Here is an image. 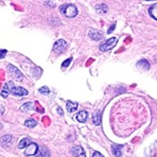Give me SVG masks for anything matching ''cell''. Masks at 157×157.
Here are the masks:
<instances>
[{"label":"cell","mask_w":157,"mask_h":157,"mask_svg":"<svg viewBox=\"0 0 157 157\" xmlns=\"http://www.w3.org/2000/svg\"><path fill=\"white\" fill-rule=\"evenodd\" d=\"M7 53V51L6 50H0V59H3L5 58V56Z\"/></svg>","instance_id":"cb8c5ba5"},{"label":"cell","mask_w":157,"mask_h":157,"mask_svg":"<svg viewBox=\"0 0 157 157\" xmlns=\"http://www.w3.org/2000/svg\"><path fill=\"white\" fill-rule=\"evenodd\" d=\"M93 157H104V156L101 155L100 152H95V153L93 155Z\"/></svg>","instance_id":"4316f807"},{"label":"cell","mask_w":157,"mask_h":157,"mask_svg":"<svg viewBox=\"0 0 157 157\" xmlns=\"http://www.w3.org/2000/svg\"><path fill=\"white\" fill-rule=\"evenodd\" d=\"M12 141V136L11 135H4L3 137L0 138V145L3 147L10 145Z\"/></svg>","instance_id":"9c48e42d"},{"label":"cell","mask_w":157,"mask_h":157,"mask_svg":"<svg viewBox=\"0 0 157 157\" xmlns=\"http://www.w3.org/2000/svg\"><path fill=\"white\" fill-rule=\"evenodd\" d=\"M96 11L99 13V14H105L108 11V6L105 4H101L99 6H96Z\"/></svg>","instance_id":"2e32d148"},{"label":"cell","mask_w":157,"mask_h":157,"mask_svg":"<svg viewBox=\"0 0 157 157\" xmlns=\"http://www.w3.org/2000/svg\"><path fill=\"white\" fill-rule=\"evenodd\" d=\"M148 12H149V15H150L152 17H154L155 20H157V3L156 4H154V5L148 9Z\"/></svg>","instance_id":"ac0fdd59"},{"label":"cell","mask_w":157,"mask_h":157,"mask_svg":"<svg viewBox=\"0 0 157 157\" xmlns=\"http://www.w3.org/2000/svg\"><path fill=\"white\" fill-rule=\"evenodd\" d=\"M67 41L64 39H59L58 41L55 42V44L53 45V51L56 53H61L67 49Z\"/></svg>","instance_id":"3957f363"},{"label":"cell","mask_w":157,"mask_h":157,"mask_svg":"<svg viewBox=\"0 0 157 157\" xmlns=\"http://www.w3.org/2000/svg\"><path fill=\"white\" fill-rule=\"evenodd\" d=\"M32 143H33V141H32L31 139H29V138H24V139H22V140L19 141L18 147L19 148H25V147H27Z\"/></svg>","instance_id":"e0dca14e"},{"label":"cell","mask_w":157,"mask_h":157,"mask_svg":"<svg viewBox=\"0 0 157 157\" xmlns=\"http://www.w3.org/2000/svg\"><path fill=\"white\" fill-rule=\"evenodd\" d=\"M101 118H102V114L101 111H96L93 114V121L96 126H100L101 124Z\"/></svg>","instance_id":"7c38bea8"},{"label":"cell","mask_w":157,"mask_h":157,"mask_svg":"<svg viewBox=\"0 0 157 157\" xmlns=\"http://www.w3.org/2000/svg\"><path fill=\"white\" fill-rule=\"evenodd\" d=\"M37 157H50V152L48 151L47 148L45 147H41L38 149V152L36 154Z\"/></svg>","instance_id":"4fadbf2b"},{"label":"cell","mask_w":157,"mask_h":157,"mask_svg":"<svg viewBox=\"0 0 157 157\" xmlns=\"http://www.w3.org/2000/svg\"><path fill=\"white\" fill-rule=\"evenodd\" d=\"M57 110H58V113H59L60 115H63V111H62V109L60 108V107H58V109H57Z\"/></svg>","instance_id":"83f0119b"},{"label":"cell","mask_w":157,"mask_h":157,"mask_svg":"<svg viewBox=\"0 0 157 157\" xmlns=\"http://www.w3.org/2000/svg\"><path fill=\"white\" fill-rule=\"evenodd\" d=\"M67 108L69 113L75 112L78 108V103L77 102H73V101H67Z\"/></svg>","instance_id":"5bb4252c"},{"label":"cell","mask_w":157,"mask_h":157,"mask_svg":"<svg viewBox=\"0 0 157 157\" xmlns=\"http://www.w3.org/2000/svg\"><path fill=\"white\" fill-rule=\"evenodd\" d=\"M25 125L29 128H34L36 125H37V121L35 120H33V119H30V120H27L25 122Z\"/></svg>","instance_id":"44dd1931"},{"label":"cell","mask_w":157,"mask_h":157,"mask_svg":"<svg viewBox=\"0 0 157 157\" xmlns=\"http://www.w3.org/2000/svg\"><path fill=\"white\" fill-rule=\"evenodd\" d=\"M114 28H115V24H113V25H112V27H110V28L108 29V31H107V33L108 34L112 33L113 31V29Z\"/></svg>","instance_id":"484cf974"},{"label":"cell","mask_w":157,"mask_h":157,"mask_svg":"<svg viewBox=\"0 0 157 157\" xmlns=\"http://www.w3.org/2000/svg\"><path fill=\"white\" fill-rule=\"evenodd\" d=\"M87 116H88V113L85 110H82L80 112H78L76 115V120L79 121V122H85L87 119Z\"/></svg>","instance_id":"30bf717a"},{"label":"cell","mask_w":157,"mask_h":157,"mask_svg":"<svg viewBox=\"0 0 157 157\" xmlns=\"http://www.w3.org/2000/svg\"><path fill=\"white\" fill-rule=\"evenodd\" d=\"M72 60H73V58H69L68 59L65 60V61L62 63V67H67L68 66L70 65V63H71Z\"/></svg>","instance_id":"603a6c76"},{"label":"cell","mask_w":157,"mask_h":157,"mask_svg":"<svg viewBox=\"0 0 157 157\" xmlns=\"http://www.w3.org/2000/svg\"><path fill=\"white\" fill-rule=\"evenodd\" d=\"M137 66H138L139 67L141 68V69L145 70V71H148L149 68H150V64H149V62L147 61V59H140V61L137 63Z\"/></svg>","instance_id":"8fae6325"},{"label":"cell","mask_w":157,"mask_h":157,"mask_svg":"<svg viewBox=\"0 0 157 157\" xmlns=\"http://www.w3.org/2000/svg\"><path fill=\"white\" fill-rule=\"evenodd\" d=\"M39 93L42 94H48L50 93V90L47 86H42L41 88H39Z\"/></svg>","instance_id":"7402d4cb"},{"label":"cell","mask_w":157,"mask_h":157,"mask_svg":"<svg viewBox=\"0 0 157 157\" xmlns=\"http://www.w3.org/2000/svg\"><path fill=\"white\" fill-rule=\"evenodd\" d=\"M8 71H9V73H10L11 76L14 78H16L17 80H19L22 78V73H20V71L17 67H13L12 65L8 66Z\"/></svg>","instance_id":"277c9868"},{"label":"cell","mask_w":157,"mask_h":157,"mask_svg":"<svg viewBox=\"0 0 157 157\" xmlns=\"http://www.w3.org/2000/svg\"><path fill=\"white\" fill-rule=\"evenodd\" d=\"M45 4V6H51V7H54V6H55V4H54V3H52V1H46Z\"/></svg>","instance_id":"d4e9b609"},{"label":"cell","mask_w":157,"mask_h":157,"mask_svg":"<svg viewBox=\"0 0 157 157\" xmlns=\"http://www.w3.org/2000/svg\"><path fill=\"white\" fill-rule=\"evenodd\" d=\"M118 42V39L117 38H115V37H113L111 39H107V41L104 43V44H102V45H100V50L101 52H107V51H109L113 49L116 44H117Z\"/></svg>","instance_id":"7a4b0ae2"},{"label":"cell","mask_w":157,"mask_h":157,"mask_svg":"<svg viewBox=\"0 0 157 157\" xmlns=\"http://www.w3.org/2000/svg\"><path fill=\"white\" fill-rule=\"evenodd\" d=\"M11 93L12 94L17 96H25L28 94L27 90L23 88V87H20V86H14V87L11 90Z\"/></svg>","instance_id":"ba28073f"},{"label":"cell","mask_w":157,"mask_h":157,"mask_svg":"<svg viewBox=\"0 0 157 157\" xmlns=\"http://www.w3.org/2000/svg\"><path fill=\"white\" fill-rule=\"evenodd\" d=\"M32 109H33V102H27L20 107V110L23 112H26V111L32 110Z\"/></svg>","instance_id":"d6986e66"},{"label":"cell","mask_w":157,"mask_h":157,"mask_svg":"<svg viewBox=\"0 0 157 157\" xmlns=\"http://www.w3.org/2000/svg\"><path fill=\"white\" fill-rule=\"evenodd\" d=\"M10 88H9V86H8V85L6 84L4 86H3V89L1 91V95L3 98H7L8 95H9V94H10Z\"/></svg>","instance_id":"ffe728a7"},{"label":"cell","mask_w":157,"mask_h":157,"mask_svg":"<svg viewBox=\"0 0 157 157\" xmlns=\"http://www.w3.org/2000/svg\"><path fill=\"white\" fill-rule=\"evenodd\" d=\"M71 153L75 157H86V152L84 148H82V147L80 146L73 147L71 150Z\"/></svg>","instance_id":"8992f818"},{"label":"cell","mask_w":157,"mask_h":157,"mask_svg":"<svg viewBox=\"0 0 157 157\" xmlns=\"http://www.w3.org/2000/svg\"><path fill=\"white\" fill-rule=\"evenodd\" d=\"M60 12L67 17H74L78 14V9L73 5H64L60 7Z\"/></svg>","instance_id":"6da1fadb"},{"label":"cell","mask_w":157,"mask_h":157,"mask_svg":"<svg viewBox=\"0 0 157 157\" xmlns=\"http://www.w3.org/2000/svg\"><path fill=\"white\" fill-rule=\"evenodd\" d=\"M88 36L94 40H100L103 38V33L100 30H95V29H90Z\"/></svg>","instance_id":"5b68a950"},{"label":"cell","mask_w":157,"mask_h":157,"mask_svg":"<svg viewBox=\"0 0 157 157\" xmlns=\"http://www.w3.org/2000/svg\"><path fill=\"white\" fill-rule=\"evenodd\" d=\"M122 147H123V145H113V154L116 157H120L121 155V148H122Z\"/></svg>","instance_id":"9a60e30c"},{"label":"cell","mask_w":157,"mask_h":157,"mask_svg":"<svg viewBox=\"0 0 157 157\" xmlns=\"http://www.w3.org/2000/svg\"><path fill=\"white\" fill-rule=\"evenodd\" d=\"M39 149V147L36 143H32L30 144L27 147H26V150L25 151V154L28 156H32V155H35L38 152Z\"/></svg>","instance_id":"52a82bcc"}]
</instances>
